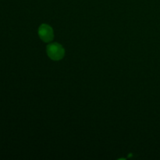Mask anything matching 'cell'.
<instances>
[{
  "label": "cell",
  "mask_w": 160,
  "mask_h": 160,
  "mask_svg": "<svg viewBox=\"0 0 160 160\" xmlns=\"http://www.w3.org/2000/svg\"><path fill=\"white\" fill-rule=\"evenodd\" d=\"M47 54L50 59L52 60L58 61L62 59L65 54V50L63 47L59 43H51L47 46Z\"/></svg>",
  "instance_id": "cell-1"
},
{
  "label": "cell",
  "mask_w": 160,
  "mask_h": 160,
  "mask_svg": "<svg viewBox=\"0 0 160 160\" xmlns=\"http://www.w3.org/2000/svg\"><path fill=\"white\" fill-rule=\"evenodd\" d=\"M38 35L45 42H49L54 38V33L51 26L48 24H42L38 28Z\"/></svg>",
  "instance_id": "cell-2"
}]
</instances>
